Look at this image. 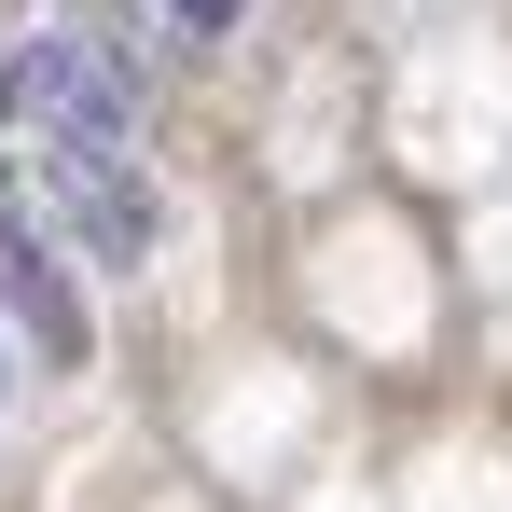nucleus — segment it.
<instances>
[{"mask_svg":"<svg viewBox=\"0 0 512 512\" xmlns=\"http://www.w3.org/2000/svg\"><path fill=\"white\" fill-rule=\"evenodd\" d=\"M0 305L28 319V346H42V360H84V305H70L56 250H42V222L14 208V180H0Z\"/></svg>","mask_w":512,"mask_h":512,"instance_id":"7ed1b4c3","label":"nucleus"},{"mask_svg":"<svg viewBox=\"0 0 512 512\" xmlns=\"http://www.w3.org/2000/svg\"><path fill=\"white\" fill-rule=\"evenodd\" d=\"M42 180H56V208H70V236H84L97 263H139V250H153V194H139L125 153H42Z\"/></svg>","mask_w":512,"mask_h":512,"instance_id":"f03ea898","label":"nucleus"},{"mask_svg":"<svg viewBox=\"0 0 512 512\" xmlns=\"http://www.w3.org/2000/svg\"><path fill=\"white\" fill-rule=\"evenodd\" d=\"M0 111H14V125H42L56 153H139V97H125V70L97 56L84 28H42V42L14 56Z\"/></svg>","mask_w":512,"mask_h":512,"instance_id":"f257e3e1","label":"nucleus"},{"mask_svg":"<svg viewBox=\"0 0 512 512\" xmlns=\"http://www.w3.org/2000/svg\"><path fill=\"white\" fill-rule=\"evenodd\" d=\"M180 28H194V42H222V28H236V0H167Z\"/></svg>","mask_w":512,"mask_h":512,"instance_id":"20e7f679","label":"nucleus"}]
</instances>
